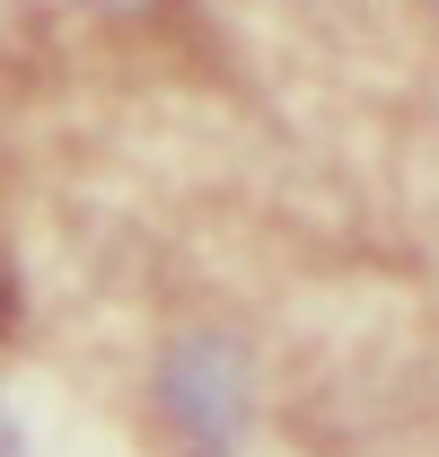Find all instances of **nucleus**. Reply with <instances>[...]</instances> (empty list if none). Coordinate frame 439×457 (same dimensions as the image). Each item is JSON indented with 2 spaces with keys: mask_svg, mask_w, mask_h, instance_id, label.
Instances as JSON below:
<instances>
[{
  "mask_svg": "<svg viewBox=\"0 0 439 457\" xmlns=\"http://www.w3.org/2000/svg\"><path fill=\"white\" fill-rule=\"evenodd\" d=\"M97 9H141V0H97Z\"/></svg>",
  "mask_w": 439,
  "mask_h": 457,
  "instance_id": "4",
  "label": "nucleus"
},
{
  "mask_svg": "<svg viewBox=\"0 0 439 457\" xmlns=\"http://www.w3.org/2000/svg\"><path fill=\"white\" fill-rule=\"evenodd\" d=\"M159 404L194 449L220 457L255 413V370H246V352L228 335H185V343H167V361H159Z\"/></svg>",
  "mask_w": 439,
  "mask_h": 457,
  "instance_id": "1",
  "label": "nucleus"
},
{
  "mask_svg": "<svg viewBox=\"0 0 439 457\" xmlns=\"http://www.w3.org/2000/svg\"><path fill=\"white\" fill-rule=\"evenodd\" d=\"M0 326H9V255H0Z\"/></svg>",
  "mask_w": 439,
  "mask_h": 457,
  "instance_id": "3",
  "label": "nucleus"
},
{
  "mask_svg": "<svg viewBox=\"0 0 439 457\" xmlns=\"http://www.w3.org/2000/svg\"><path fill=\"white\" fill-rule=\"evenodd\" d=\"M0 457H18V422H9V404H0Z\"/></svg>",
  "mask_w": 439,
  "mask_h": 457,
  "instance_id": "2",
  "label": "nucleus"
}]
</instances>
